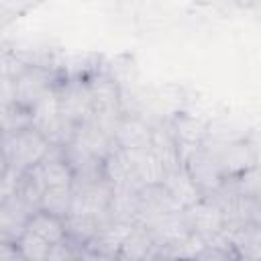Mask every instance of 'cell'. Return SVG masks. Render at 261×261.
Returning a JSON list of instances; mask_svg holds the SVG:
<instances>
[{
	"label": "cell",
	"mask_w": 261,
	"mask_h": 261,
	"mask_svg": "<svg viewBox=\"0 0 261 261\" xmlns=\"http://www.w3.org/2000/svg\"><path fill=\"white\" fill-rule=\"evenodd\" d=\"M16 245H18V251H20L22 259H49L51 245L47 241H43L41 237L29 232V230H24L18 237Z\"/></svg>",
	"instance_id": "obj_10"
},
{
	"label": "cell",
	"mask_w": 261,
	"mask_h": 261,
	"mask_svg": "<svg viewBox=\"0 0 261 261\" xmlns=\"http://www.w3.org/2000/svg\"><path fill=\"white\" fill-rule=\"evenodd\" d=\"M0 149L6 155L8 167L18 173H24L49 153L51 143L39 128L31 124L18 130L0 133Z\"/></svg>",
	"instance_id": "obj_1"
},
{
	"label": "cell",
	"mask_w": 261,
	"mask_h": 261,
	"mask_svg": "<svg viewBox=\"0 0 261 261\" xmlns=\"http://www.w3.org/2000/svg\"><path fill=\"white\" fill-rule=\"evenodd\" d=\"M2 259H22L18 245L12 241H0V261Z\"/></svg>",
	"instance_id": "obj_12"
},
{
	"label": "cell",
	"mask_w": 261,
	"mask_h": 261,
	"mask_svg": "<svg viewBox=\"0 0 261 261\" xmlns=\"http://www.w3.org/2000/svg\"><path fill=\"white\" fill-rule=\"evenodd\" d=\"M59 80H61V75L51 65L24 63L22 69L14 75L16 102L33 110L39 102H43L45 98H49L55 92Z\"/></svg>",
	"instance_id": "obj_2"
},
{
	"label": "cell",
	"mask_w": 261,
	"mask_h": 261,
	"mask_svg": "<svg viewBox=\"0 0 261 261\" xmlns=\"http://www.w3.org/2000/svg\"><path fill=\"white\" fill-rule=\"evenodd\" d=\"M31 212L35 210H31L16 194L0 200V241L16 243L18 237L24 232V224Z\"/></svg>",
	"instance_id": "obj_5"
},
{
	"label": "cell",
	"mask_w": 261,
	"mask_h": 261,
	"mask_svg": "<svg viewBox=\"0 0 261 261\" xmlns=\"http://www.w3.org/2000/svg\"><path fill=\"white\" fill-rule=\"evenodd\" d=\"M33 124V112L31 108L18 104L16 100L10 104L0 106V133H10V130H18L24 126Z\"/></svg>",
	"instance_id": "obj_8"
},
{
	"label": "cell",
	"mask_w": 261,
	"mask_h": 261,
	"mask_svg": "<svg viewBox=\"0 0 261 261\" xmlns=\"http://www.w3.org/2000/svg\"><path fill=\"white\" fill-rule=\"evenodd\" d=\"M69 204H71V186H61V188H47V190H43L41 206L39 208H43V210L63 218L69 212Z\"/></svg>",
	"instance_id": "obj_9"
},
{
	"label": "cell",
	"mask_w": 261,
	"mask_h": 261,
	"mask_svg": "<svg viewBox=\"0 0 261 261\" xmlns=\"http://www.w3.org/2000/svg\"><path fill=\"white\" fill-rule=\"evenodd\" d=\"M6 171H8V161H6V155H4L2 149H0V177H2Z\"/></svg>",
	"instance_id": "obj_13"
},
{
	"label": "cell",
	"mask_w": 261,
	"mask_h": 261,
	"mask_svg": "<svg viewBox=\"0 0 261 261\" xmlns=\"http://www.w3.org/2000/svg\"><path fill=\"white\" fill-rule=\"evenodd\" d=\"M151 133L153 126H149L141 116L122 112L114 130V143L122 149H143L151 145Z\"/></svg>",
	"instance_id": "obj_6"
},
{
	"label": "cell",
	"mask_w": 261,
	"mask_h": 261,
	"mask_svg": "<svg viewBox=\"0 0 261 261\" xmlns=\"http://www.w3.org/2000/svg\"><path fill=\"white\" fill-rule=\"evenodd\" d=\"M24 230L41 237L43 241H47L49 245H55L59 241L65 239V222L61 216H55L43 208H37L35 212H31V216L27 218Z\"/></svg>",
	"instance_id": "obj_7"
},
{
	"label": "cell",
	"mask_w": 261,
	"mask_h": 261,
	"mask_svg": "<svg viewBox=\"0 0 261 261\" xmlns=\"http://www.w3.org/2000/svg\"><path fill=\"white\" fill-rule=\"evenodd\" d=\"M184 218L188 224V230L202 237L204 241L218 234L224 226V218L222 212L218 210V206H214L210 200L200 198L194 204L184 208Z\"/></svg>",
	"instance_id": "obj_4"
},
{
	"label": "cell",
	"mask_w": 261,
	"mask_h": 261,
	"mask_svg": "<svg viewBox=\"0 0 261 261\" xmlns=\"http://www.w3.org/2000/svg\"><path fill=\"white\" fill-rule=\"evenodd\" d=\"M220 234L234 251L237 259H259L261 257V222L243 220V222H224Z\"/></svg>",
	"instance_id": "obj_3"
},
{
	"label": "cell",
	"mask_w": 261,
	"mask_h": 261,
	"mask_svg": "<svg viewBox=\"0 0 261 261\" xmlns=\"http://www.w3.org/2000/svg\"><path fill=\"white\" fill-rule=\"evenodd\" d=\"M14 100H16V94H14V75L0 73V106L10 104Z\"/></svg>",
	"instance_id": "obj_11"
}]
</instances>
